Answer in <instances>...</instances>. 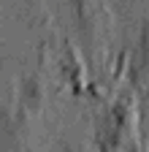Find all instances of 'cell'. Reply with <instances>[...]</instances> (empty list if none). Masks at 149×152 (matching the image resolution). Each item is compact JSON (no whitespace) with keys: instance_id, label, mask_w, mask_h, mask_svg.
<instances>
[{"instance_id":"cell-1","label":"cell","mask_w":149,"mask_h":152,"mask_svg":"<svg viewBox=\"0 0 149 152\" xmlns=\"http://www.w3.org/2000/svg\"><path fill=\"white\" fill-rule=\"evenodd\" d=\"M68 152H71V149H68Z\"/></svg>"}]
</instances>
